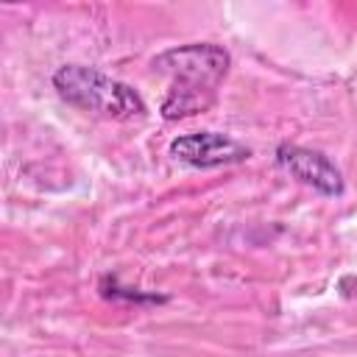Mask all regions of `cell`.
<instances>
[{
    "instance_id": "4",
    "label": "cell",
    "mask_w": 357,
    "mask_h": 357,
    "mask_svg": "<svg viewBox=\"0 0 357 357\" xmlns=\"http://www.w3.org/2000/svg\"><path fill=\"white\" fill-rule=\"evenodd\" d=\"M276 162L301 184L318 190L321 195H340L343 192V176L340 170L321 153L301 145H279Z\"/></svg>"
},
{
    "instance_id": "1",
    "label": "cell",
    "mask_w": 357,
    "mask_h": 357,
    "mask_svg": "<svg viewBox=\"0 0 357 357\" xmlns=\"http://www.w3.org/2000/svg\"><path fill=\"white\" fill-rule=\"evenodd\" d=\"M231 64L229 50L212 42H192L170 47L153 59V70L173 78L170 92L162 103L165 120L198 114L215 103V92Z\"/></svg>"
},
{
    "instance_id": "3",
    "label": "cell",
    "mask_w": 357,
    "mask_h": 357,
    "mask_svg": "<svg viewBox=\"0 0 357 357\" xmlns=\"http://www.w3.org/2000/svg\"><path fill=\"white\" fill-rule=\"evenodd\" d=\"M170 156L192 167H220L248 159L251 151L220 131H192L170 142Z\"/></svg>"
},
{
    "instance_id": "2",
    "label": "cell",
    "mask_w": 357,
    "mask_h": 357,
    "mask_svg": "<svg viewBox=\"0 0 357 357\" xmlns=\"http://www.w3.org/2000/svg\"><path fill=\"white\" fill-rule=\"evenodd\" d=\"M53 86L70 106L106 117V120H134L145 114V100L134 86L84 64H64L53 73Z\"/></svg>"
}]
</instances>
